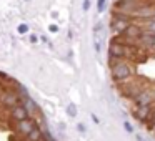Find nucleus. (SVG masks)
I'll list each match as a JSON object with an SVG mask.
<instances>
[{
  "mask_svg": "<svg viewBox=\"0 0 155 141\" xmlns=\"http://www.w3.org/2000/svg\"><path fill=\"white\" fill-rule=\"evenodd\" d=\"M118 86H120V91H122L124 96L130 98V100H135V98H137L145 88L150 86V81L145 80V78L137 77V75H134L132 78H128V80L118 83Z\"/></svg>",
  "mask_w": 155,
  "mask_h": 141,
  "instance_id": "1",
  "label": "nucleus"
},
{
  "mask_svg": "<svg viewBox=\"0 0 155 141\" xmlns=\"http://www.w3.org/2000/svg\"><path fill=\"white\" fill-rule=\"evenodd\" d=\"M110 67H112V78L117 83H122V81L128 80L135 75V68L128 63L127 60H114L110 58Z\"/></svg>",
  "mask_w": 155,
  "mask_h": 141,
  "instance_id": "2",
  "label": "nucleus"
},
{
  "mask_svg": "<svg viewBox=\"0 0 155 141\" xmlns=\"http://www.w3.org/2000/svg\"><path fill=\"white\" fill-rule=\"evenodd\" d=\"M132 25V20L128 15H124V14H114V18H112V24H110V28L112 32L122 35L128 27Z\"/></svg>",
  "mask_w": 155,
  "mask_h": 141,
  "instance_id": "3",
  "label": "nucleus"
},
{
  "mask_svg": "<svg viewBox=\"0 0 155 141\" xmlns=\"http://www.w3.org/2000/svg\"><path fill=\"white\" fill-rule=\"evenodd\" d=\"M135 106H148V105H155V85L147 86L137 98L134 100Z\"/></svg>",
  "mask_w": 155,
  "mask_h": 141,
  "instance_id": "4",
  "label": "nucleus"
},
{
  "mask_svg": "<svg viewBox=\"0 0 155 141\" xmlns=\"http://www.w3.org/2000/svg\"><path fill=\"white\" fill-rule=\"evenodd\" d=\"M0 103L5 108H14L17 105H20V93H17L15 90H4L0 93Z\"/></svg>",
  "mask_w": 155,
  "mask_h": 141,
  "instance_id": "5",
  "label": "nucleus"
},
{
  "mask_svg": "<svg viewBox=\"0 0 155 141\" xmlns=\"http://www.w3.org/2000/svg\"><path fill=\"white\" fill-rule=\"evenodd\" d=\"M34 128H37V123H35L32 118H27V120L20 121V123H15V133H17L18 136H25V138H27Z\"/></svg>",
  "mask_w": 155,
  "mask_h": 141,
  "instance_id": "6",
  "label": "nucleus"
},
{
  "mask_svg": "<svg viewBox=\"0 0 155 141\" xmlns=\"http://www.w3.org/2000/svg\"><path fill=\"white\" fill-rule=\"evenodd\" d=\"M152 111H153V105H148V106H135L134 108V114L140 123L147 124L148 120L152 116Z\"/></svg>",
  "mask_w": 155,
  "mask_h": 141,
  "instance_id": "7",
  "label": "nucleus"
},
{
  "mask_svg": "<svg viewBox=\"0 0 155 141\" xmlns=\"http://www.w3.org/2000/svg\"><path fill=\"white\" fill-rule=\"evenodd\" d=\"M143 28L140 27V25H137V24H132L130 27L127 28V30L122 33V37H125V38H128V40H134V42H138L142 38V35H143Z\"/></svg>",
  "mask_w": 155,
  "mask_h": 141,
  "instance_id": "8",
  "label": "nucleus"
},
{
  "mask_svg": "<svg viewBox=\"0 0 155 141\" xmlns=\"http://www.w3.org/2000/svg\"><path fill=\"white\" fill-rule=\"evenodd\" d=\"M8 118H10L14 123H20V121H24V120H27V118H28V113H27V110H25L24 105H17V106H14L10 110Z\"/></svg>",
  "mask_w": 155,
  "mask_h": 141,
  "instance_id": "9",
  "label": "nucleus"
},
{
  "mask_svg": "<svg viewBox=\"0 0 155 141\" xmlns=\"http://www.w3.org/2000/svg\"><path fill=\"white\" fill-rule=\"evenodd\" d=\"M102 42H104V25H102V22H95V25H94V47H95L97 53L102 50Z\"/></svg>",
  "mask_w": 155,
  "mask_h": 141,
  "instance_id": "10",
  "label": "nucleus"
},
{
  "mask_svg": "<svg viewBox=\"0 0 155 141\" xmlns=\"http://www.w3.org/2000/svg\"><path fill=\"white\" fill-rule=\"evenodd\" d=\"M138 45H140V48H148V50H155V33H152V32H143V35H142V38L138 40Z\"/></svg>",
  "mask_w": 155,
  "mask_h": 141,
  "instance_id": "11",
  "label": "nucleus"
},
{
  "mask_svg": "<svg viewBox=\"0 0 155 141\" xmlns=\"http://www.w3.org/2000/svg\"><path fill=\"white\" fill-rule=\"evenodd\" d=\"M44 139V133H42L40 128H34V130L30 131V134L27 136V141H42Z\"/></svg>",
  "mask_w": 155,
  "mask_h": 141,
  "instance_id": "12",
  "label": "nucleus"
},
{
  "mask_svg": "<svg viewBox=\"0 0 155 141\" xmlns=\"http://www.w3.org/2000/svg\"><path fill=\"white\" fill-rule=\"evenodd\" d=\"M24 106H25V110H27L28 116H30V114H35V111H37V105H35V101L32 100V98H28V96L25 98Z\"/></svg>",
  "mask_w": 155,
  "mask_h": 141,
  "instance_id": "13",
  "label": "nucleus"
},
{
  "mask_svg": "<svg viewBox=\"0 0 155 141\" xmlns=\"http://www.w3.org/2000/svg\"><path fill=\"white\" fill-rule=\"evenodd\" d=\"M145 32H152V33H155V18H150V20L145 22Z\"/></svg>",
  "mask_w": 155,
  "mask_h": 141,
  "instance_id": "14",
  "label": "nucleus"
},
{
  "mask_svg": "<svg viewBox=\"0 0 155 141\" xmlns=\"http://www.w3.org/2000/svg\"><path fill=\"white\" fill-rule=\"evenodd\" d=\"M17 30H18V33H27V32H28V27H27L25 24H22V25H18Z\"/></svg>",
  "mask_w": 155,
  "mask_h": 141,
  "instance_id": "15",
  "label": "nucleus"
},
{
  "mask_svg": "<svg viewBox=\"0 0 155 141\" xmlns=\"http://www.w3.org/2000/svg\"><path fill=\"white\" fill-rule=\"evenodd\" d=\"M124 128H125L127 133H134V128H132V124L128 123V121H125V123H124Z\"/></svg>",
  "mask_w": 155,
  "mask_h": 141,
  "instance_id": "16",
  "label": "nucleus"
},
{
  "mask_svg": "<svg viewBox=\"0 0 155 141\" xmlns=\"http://www.w3.org/2000/svg\"><path fill=\"white\" fill-rule=\"evenodd\" d=\"M97 7H98V12H102L105 8V0H97Z\"/></svg>",
  "mask_w": 155,
  "mask_h": 141,
  "instance_id": "17",
  "label": "nucleus"
},
{
  "mask_svg": "<svg viewBox=\"0 0 155 141\" xmlns=\"http://www.w3.org/2000/svg\"><path fill=\"white\" fill-rule=\"evenodd\" d=\"M68 113H70V116H75V113H77V110L74 108V105H70V106H68Z\"/></svg>",
  "mask_w": 155,
  "mask_h": 141,
  "instance_id": "18",
  "label": "nucleus"
},
{
  "mask_svg": "<svg viewBox=\"0 0 155 141\" xmlns=\"http://www.w3.org/2000/svg\"><path fill=\"white\" fill-rule=\"evenodd\" d=\"M90 8V0H84V10H88Z\"/></svg>",
  "mask_w": 155,
  "mask_h": 141,
  "instance_id": "19",
  "label": "nucleus"
},
{
  "mask_svg": "<svg viewBox=\"0 0 155 141\" xmlns=\"http://www.w3.org/2000/svg\"><path fill=\"white\" fill-rule=\"evenodd\" d=\"M37 40H38V37H37V35H30V42H32V43H35Z\"/></svg>",
  "mask_w": 155,
  "mask_h": 141,
  "instance_id": "20",
  "label": "nucleus"
},
{
  "mask_svg": "<svg viewBox=\"0 0 155 141\" xmlns=\"http://www.w3.org/2000/svg\"><path fill=\"white\" fill-rule=\"evenodd\" d=\"M50 32H54V33H55V32H58V27H57V25H50Z\"/></svg>",
  "mask_w": 155,
  "mask_h": 141,
  "instance_id": "21",
  "label": "nucleus"
},
{
  "mask_svg": "<svg viewBox=\"0 0 155 141\" xmlns=\"http://www.w3.org/2000/svg\"><path fill=\"white\" fill-rule=\"evenodd\" d=\"M77 128H78V131H80V133H84V131H85V126H84V124H82V123H80V124H78V126H77Z\"/></svg>",
  "mask_w": 155,
  "mask_h": 141,
  "instance_id": "22",
  "label": "nucleus"
},
{
  "mask_svg": "<svg viewBox=\"0 0 155 141\" xmlns=\"http://www.w3.org/2000/svg\"><path fill=\"white\" fill-rule=\"evenodd\" d=\"M92 120H94V121H95V123H100V121H98V118H97V116H95V114H92Z\"/></svg>",
  "mask_w": 155,
  "mask_h": 141,
  "instance_id": "23",
  "label": "nucleus"
},
{
  "mask_svg": "<svg viewBox=\"0 0 155 141\" xmlns=\"http://www.w3.org/2000/svg\"><path fill=\"white\" fill-rule=\"evenodd\" d=\"M137 141H145V139H143L142 136H137Z\"/></svg>",
  "mask_w": 155,
  "mask_h": 141,
  "instance_id": "24",
  "label": "nucleus"
},
{
  "mask_svg": "<svg viewBox=\"0 0 155 141\" xmlns=\"http://www.w3.org/2000/svg\"><path fill=\"white\" fill-rule=\"evenodd\" d=\"M42 141H45V139H42Z\"/></svg>",
  "mask_w": 155,
  "mask_h": 141,
  "instance_id": "25",
  "label": "nucleus"
}]
</instances>
